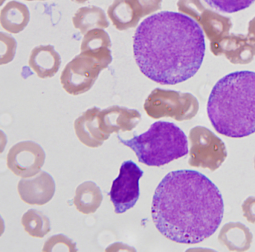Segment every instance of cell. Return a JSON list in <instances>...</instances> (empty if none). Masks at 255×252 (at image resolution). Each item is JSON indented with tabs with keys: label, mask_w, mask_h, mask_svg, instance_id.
Returning a JSON list of instances; mask_svg holds the SVG:
<instances>
[{
	"label": "cell",
	"mask_w": 255,
	"mask_h": 252,
	"mask_svg": "<svg viewBox=\"0 0 255 252\" xmlns=\"http://www.w3.org/2000/svg\"><path fill=\"white\" fill-rule=\"evenodd\" d=\"M151 213L158 231L168 239L195 244L212 236L220 225L224 202L217 186L193 169L168 172L156 187Z\"/></svg>",
	"instance_id": "obj_1"
},
{
	"label": "cell",
	"mask_w": 255,
	"mask_h": 252,
	"mask_svg": "<svg viewBox=\"0 0 255 252\" xmlns=\"http://www.w3.org/2000/svg\"><path fill=\"white\" fill-rule=\"evenodd\" d=\"M203 31L182 13L163 11L144 19L133 36L134 57L140 72L163 85L193 77L205 54Z\"/></svg>",
	"instance_id": "obj_2"
},
{
	"label": "cell",
	"mask_w": 255,
	"mask_h": 252,
	"mask_svg": "<svg viewBox=\"0 0 255 252\" xmlns=\"http://www.w3.org/2000/svg\"><path fill=\"white\" fill-rule=\"evenodd\" d=\"M207 112L221 135L240 138L255 133V72L238 71L220 79L211 90Z\"/></svg>",
	"instance_id": "obj_3"
},
{
	"label": "cell",
	"mask_w": 255,
	"mask_h": 252,
	"mask_svg": "<svg viewBox=\"0 0 255 252\" xmlns=\"http://www.w3.org/2000/svg\"><path fill=\"white\" fill-rule=\"evenodd\" d=\"M120 141L132 149L138 162L148 166L160 167L186 155L189 152L187 137L172 122L158 121L145 132Z\"/></svg>",
	"instance_id": "obj_4"
},
{
	"label": "cell",
	"mask_w": 255,
	"mask_h": 252,
	"mask_svg": "<svg viewBox=\"0 0 255 252\" xmlns=\"http://www.w3.org/2000/svg\"><path fill=\"white\" fill-rule=\"evenodd\" d=\"M108 66L80 53L65 66L60 76L61 84L71 95L82 94L92 87L100 72Z\"/></svg>",
	"instance_id": "obj_5"
},
{
	"label": "cell",
	"mask_w": 255,
	"mask_h": 252,
	"mask_svg": "<svg viewBox=\"0 0 255 252\" xmlns=\"http://www.w3.org/2000/svg\"><path fill=\"white\" fill-rule=\"evenodd\" d=\"M143 174V171L131 160L122 164L109 192L116 213H123L135 205L140 195L139 181Z\"/></svg>",
	"instance_id": "obj_6"
},
{
	"label": "cell",
	"mask_w": 255,
	"mask_h": 252,
	"mask_svg": "<svg viewBox=\"0 0 255 252\" xmlns=\"http://www.w3.org/2000/svg\"><path fill=\"white\" fill-rule=\"evenodd\" d=\"M45 159V152L39 145L30 141H22L9 149L6 164L16 175L30 177L39 172Z\"/></svg>",
	"instance_id": "obj_7"
},
{
	"label": "cell",
	"mask_w": 255,
	"mask_h": 252,
	"mask_svg": "<svg viewBox=\"0 0 255 252\" xmlns=\"http://www.w3.org/2000/svg\"><path fill=\"white\" fill-rule=\"evenodd\" d=\"M194 128L197 134L199 163L212 171L217 169L227 157L224 142L205 127L197 126Z\"/></svg>",
	"instance_id": "obj_8"
},
{
	"label": "cell",
	"mask_w": 255,
	"mask_h": 252,
	"mask_svg": "<svg viewBox=\"0 0 255 252\" xmlns=\"http://www.w3.org/2000/svg\"><path fill=\"white\" fill-rule=\"evenodd\" d=\"M17 191L21 199L25 203L43 205L53 197L55 183L50 174L41 171L32 178L21 179L18 183Z\"/></svg>",
	"instance_id": "obj_9"
},
{
	"label": "cell",
	"mask_w": 255,
	"mask_h": 252,
	"mask_svg": "<svg viewBox=\"0 0 255 252\" xmlns=\"http://www.w3.org/2000/svg\"><path fill=\"white\" fill-rule=\"evenodd\" d=\"M100 109L93 107L77 118L74 124L75 134L79 140L90 148H97L108 139L100 131L98 114Z\"/></svg>",
	"instance_id": "obj_10"
},
{
	"label": "cell",
	"mask_w": 255,
	"mask_h": 252,
	"mask_svg": "<svg viewBox=\"0 0 255 252\" xmlns=\"http://www.w3.org/2000/svg\"><path fill=\"white\" fill-rule=\"evenodd\" d=\"M61 63L60 56L50 45L34 48L28 60L29 67L41 79L53 77L57 73Z\"/></svg>",
	"instance_id": "obj_11"
},
{
	"label": "cell",
	"mask_w": 255,
	"mask_h": 252,
	"mask_svg": "<svg viewBox=\"0 0 255 252\" xmlns=\"http://www.w3.org/2000/svg\"><path fill=\"white\" fill-rule=\"evenodd\" d=\"M111 41L108 34L101 29H94L86 33L81 44V53L92 57L109 65L112 60Z\"/></svg>",
	"instance_id": "obj_12"
},
{
	"label": "cell",
	"mask_w": 255,
	"mask_h": 252,
	"mask_svg": "<svg viewBox=\"0 0 255 252\" xmlns=\"http://www.w3.org/2000/svg\"><path fill=\"white\" fill-rule=\"evenodd\" d=\"M253 236L250 229L240 222H229L221 228L218 240L230 251H248L252 243Z\"/></svg>",
	"instance_id": "obj_13"
},
{
	"label": "cell",
	"mask_w": 255,
	"mask_h": 252,
	"mask_svg": "<svg viewBox=\"0 0 255 252\" xmlns=\"http://www.w3.org/2000/svg\"><path fill=\"white\" fill-rule=\"evenodd\" d=\"M29 18L27 7L15 0L8 2L1 9L0 13L1 27L12 34L22 31L28 24Z\"/></svg>",
	"instance_id": "obj_14"
},
{
	"label": "cell",
	"mask_w": 255,
	"mask_h": 252,
	"mask_svg": "<svg viewBox=\"0 0 255 252\" xmlns=\"http://www.w3.org/2000/svg\"><path fill=\"white\" fill-rule=\"evenodd\" d=\"M103 196L100 188L91 181H85L76 188L73 203L84 214L94 213L99 207Z\"/></svg>",
	"instance_id": "obj_15"
},
{
	"label": "cell",
	"mask_w": 255,
	"mask_h": 252,
	"mask_svg": "<svg viewBox=\"0 0 255 252\" xmlns=\"http://www.w3.org/2000/svg\"><path fill=\"white\" fill-rule=\"evenodd\" d=\"M72 22L75 28L83 35L92 29L106 28L109 26L104 11L94 5L79 8L72 17Z\"/></svg>",
	"instance_id": "obj_16"
},
{
	"label": "cell",
	"mask_w": 255,
	"mask_h": 252,
	"mask_svg": "<svg viewBox=\"0 0 255 252\" xmlns=\"http://www.w3.org/2000/svg\"><path fill=\"white\" fill-rule=\"evenodd\" d=\"M125 110L123 108L113 106L99 111L98 114L99 128L107 137L109 138L114 132L124 129Z\"/></svg>",
	"instance_id": "obj_17"
},
{
	"label": "cell",
	"mask_w": 255,
	"mask_h": 252,
	"mask_svg": "<svg viewBox=\"0 0 255 252\" xmlns=\"http://www.w3.org/2000/svg\"><path fill=\"white\" fill-rule=\"evenodd\" d=\"M21 224L24 230L35 238H42L50 231L49 218L35 209H29L23 215Z\"/></svg>",
	"instance_id": "obj_18"
},
{
	"label": "cell",
	"mask_w": 255,
	"mask_h": 252,
	"mask_svg": "<svg viewBox=\"0 0 255 252\" xmlns=\"http://www.w3.org/2000/svg\"><path fill=\"white\" fill-rule=\"evenodd\" d=\"M211 7L219 11L231 13L249 7L255 0H204Z\"/></svg>",
	"instance_id": "obj_19"
},
{
	"label": "cell",
	"mask_w": 255,
	"mask_h": 252,
	"mask_svg": "<svg viewBox=\"0 0 255 252\" xmlns=\"http://www.w3.org/2000/svg\"><path fill=\"white\" fill-rule=\"evenodd\" d=\"M0 65L6 64L13 58L16 48L15 40L10 35L0 32Z\"/></svg>",
	"instance_id": "obj_20"
},
{
	"label": "cell",
	"mask_w": 255,
	"mask_h": 252,
	"mask_svg": "<svg viewBox=\"0 0 255 252\" xmlns=\"http://www.w3.org/2000/svg\"><path fill=\"white\" fill-rule=\"evenodd\" d=\"M67 238L68 237L62 234H58L51 237L45 243L42 252H51L54 247L59 244H65L69 248V252H77L76 244L72 240L61 243Z\"/></svg>",
	"instance_id": "obj_21"
},
{
	"label": "cell",
	"mask_w": 255,
	"mask_h": 252,
	"mask_svg": "<svg viewBox=\"0 0 255 252\" xmlns=\"http://www.w3.org/2000/svg\"><path fill=\"white\" fill-rule=\"evenodd\" d=\"M243 216L252 224L255 223V196L247 198L242 205Z\"/></svg>",
	"instance_id": "obj_22"
},
{
	"label": "cell",
	"mask_w": 255,
	"mask_h": 252,
	"mask_svg": "<svg viewBox=\"0 0 255 252\" xmlns=\"http://www.w3.org/2000/svg\"><path fill=\"white\" fill-rule=\"evenodd\" d=\"M72 1H74L78 3H83L88 0H71Z\"/></svg>",
	"instance_id": "obj_23"
},
{
	"label": "cell",
	"mask_w": 255,
	"mask_h": 252,
	"mask_svg": "<svg viewBox=\"0 0 255 252\" xmlns=\"http://www.w3.org/2000/svg\"><path fill=\"white\" fill-rule=\"evenodd\" d=\"M27 1H33V0H25Z\"/></svg>",
	"instance_id": "obj_24"
},
{
	"label": "cell",
	"mask_w": 255,
	"mask_h": 252,
	"mask_svg": "<svg viewBox=\"0 0 255 252\" xmlns=\"http://www.w3.org/2000/svg\"><path fill=\"white\" fill-rule=\"evenodd\" d=\"M254 165H255V159H254Z\"/></svg>",
	"instance_id": "obj_25"
}]
</instances>
